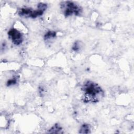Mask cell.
I'll return each mask as SVG.
<instances>
[{"mask_svg": "<svg viewBox=\"0 0 134 134\" xmlns=\"http://www.w3.org/2000/svg\"><path fill=\"white\" fill-rule=\"evenodd\" d=\"M81 89L83 93L82 100L85 103H96L104 96V92L101 86L91 80L86 81Z\"/></svg>", "mask_w": 134, "mask_h": 134, "instance_id": "cell-1", "label": "cell"}, {"mask_svg": "<svg viewBox=\"0 0 134 134\" xmlns=\"http://www.w3.org/2000/svg\"><path fill=\"white\" fill-rule=\"evenodd\" d=\"M60 4L62 12L65 17L72 15L80 16L82 13V8L74 2L63 1Z\"/></svg>", "mask_w": 134, "mask_h": 134, "instance_id": "cell-2", "label": "cell"}, {"mask_svg": "<svg viewBox=\"0 0 134 134\" xmlns=\"http://www.w3.org/2000/svg\"><path fill=\"white\" fill-rule=\"evenodd\" d=\"M7 35L9 39L15 46H19L22 43L24 40L23 35L22 33L16 28H10L8 30Z\"/></svg>", "mask_w": 134, "mask_h": 134, "instance_id": "cell-3", "label": "cell"}, {"mask_svg": "<svg viewBox=\"0 0 134 134\" xmlns=\"http://www.w3.org/2000/svg\"><path fill=\"white\" fill-rule=\"evenodd\" d=\"M18 14L19 16L25 18H36L41 16V13L38 9H33L30 7L21 8L18 11Z\"/></svg>", "mask_w": 134, "mask_h": 134, "instance_id": "cell-4", "label": "cell"}, {"mask_svg": "<svg viewBox=\"0 0 134 134\" xmlns=\"http://www.w3.org/2000/svg\"><path fill=\"white\" fill-rule=\"evenodd\" d=\"M62 128L59 124H55L51 128L48 130V132L51 133H62Z\"/></svg>", "mask_w": 134, "mask_h": 134, "instance_id": "cell-5", "label": "cell"}, {"mask_svg": "<svg viewBox=\"0 0 134 134\" xmlns=\"http://www.w3.org/2000/svg\"><path fill=\"white\" fill-rule=\"evenodd\" d=\"M57 36V32L54 31L49 30L45 33L44 35V40L45 41H48L54 39Z\"/></svg>", "mask_w": 134, "mask_h": 134, "instance_id": "cell-6", "label": "cell"}, {"mask_svg": "<svg viewBox=\"0 0 134 134\" xmlns=\"http://www.w3.org/2000/svg\"><path fill=\"white\" fill-rule=\"evenodd\" d=\"M18 79H19V77L17 75L13 76L12 77H11L10 79H8L6 83V86L7 87H9V86H13L17 84L18 81Z\"/></svg>", "mask_w": 134, "mask_h": 134, "instance_id": "cell-7", "label": "cell"}, {"mask_svg": "<svg viewBox=\"0 0 134 134\" xmlns=\"http://www.w3.org/2000/svg\"><path fill=\"white\" fill-rule=\"evenodd\" d=\"M79 133H91V126L89 124H83L79 130Z\"/></svg>", "mask_w": 134, "mask_h": 134, "instance_id": "cell-8", "label": "cell"}, {"mask_svg": "<svg viewBox=\"0 0 134 134\" xmlns=\"http://www.w3.org/2000/svg\"><path fill=\"white\" fill-rule=\"evenodd\" d=\"M81 48V44L80 41H76L73 44L72 47V50L75 52H77L80 51Z\"/></svg>", "mask_w": 134, "mask_h": 134, "instance_id": "cell-9", "label": "cell"}]
</instances>
